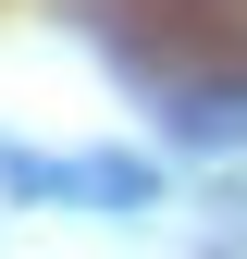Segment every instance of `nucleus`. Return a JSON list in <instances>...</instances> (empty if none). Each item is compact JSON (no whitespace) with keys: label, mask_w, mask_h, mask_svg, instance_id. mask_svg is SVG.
Instances as JSON below:
<instances>
[{"label":"nucleus","mask_w":247,"mask_h":259,"mask_svg":"<svg viewBox=\"0 0 247 259\" xmlns=\"http://www.w3.org/2000/svg\"><path fill=\"white\" fill-rule=\"evenodd\" d=\"M173 136L185 148H235L247 136V87H185V99H173Z\"/></svg>","instance_id":"1"}]
</instances>
